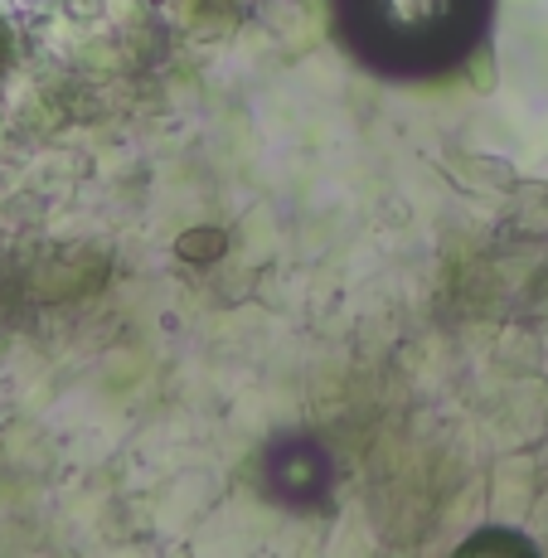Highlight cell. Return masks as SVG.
Here are the masks:
<instances>
[{"label":"cell","mask_w":548,"mask_h":558,"mask_svg":"<svg viewBox=\"0 0 548 558\" xmlns=\"http://www.w3.org/2000/svg\"><path fill=\"white\" fill-rule=\"evenodd\" d=\"M496 0H330V35L383 83H437L486 45Z\"/></svg>","instance_id":"cell-1"}]
</instances>
